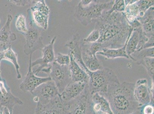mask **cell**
Returning <instances> with one entry per match:
<instances>
[{"mask_svg": "<svg viewBox=\"0 0 154 114\" xmlns=\"http://www.w3.org/2000/svg\"><path fill=\"white\" fill-rule=\"evenodd\" d=\"M95 22V29L100 35L97 42L101 44L102 50L124 47L133 30L123 12L108 14L105 11Z\"/></svg>", "mask_w": 154, "mask_h": 114, "instance_id": "cell-1", "label": "cell"}, {"mask_svg": "<svg viewBox=\"0 0 154 114\" xmlns=\"http://www.w3.org/2000/svg\"><path fill=\"white\" fill-rule=\"evenodd\" d=\"M135 83L124 82L113 85L104 96L109 101L114 114H131L138 109L134 98Z\"/></svg>", "mask_w": 154, "mask_h": 114, "instance_id": "cell-2", "label": "cell"}, {"mask_svg": "<svg viewBox=\"0 0 154 114\" xmlns=\"http://www.w3.org/2000/svg\"><path fill=\"white\" fill-rule=\"evenodd\" d=\"M85 72L89 77L87 87L91 95L98 93L104 96L110 87L120 83L115 73L108 68L93 72L88 69Z\"/></svg>", "mask_w": 154, "mask_h": 114, "instance_id": "cell-3", "label": "cell"}, {"mask_svg": "<svg viewBox=\"0 0 154 114\" xmlns=\"http://www.w3.org/2000/svg\"><path fill=\"white\" fill-rule=\"evenodd\" d=\"M113 3L114 1L105 2L92 1L89 5L84 6L79 2L75 8V17L82 25L87 26L100 18L105 11L111 9Z\"/></svg>", "mask_w": 154, "mask_h": 114, "instance_id": "cell-4", "label": "cell"}, {"mask_svg": "<svg viewBox=\"0 0 154 114\" xmlns=\"http://www.w3.org/2000/svg\"><path fill=\"white\" fill-rule=\"evenodd\" d=\"M32 5L27 10L28 14L31 18L33 23L45 30H47L48 26L50 9L44 0L32 1Z\"/></svg>", "mask_w": 154, "mask_h": 114, "instance_id": "cell-5", "label": "cell"}, {"mask_svg": "<svg viewBox=\"0 0 154 114\" xmlns=\"http://www.w3.org/2000/svg\"><path fill=\"white\" fill-rule=\"evenodd\" d=\"M31 94L35 102L46 105L58 97L60 93L55 83L50 80L40 85Z\"/></svg>", "mask_w": 154, "mask_h": 114, "instance_id": "cell-6", "label": "cell"}, {"mask_svg": "<svg viewBox=\"0 0 154 114\" xmlns=\"http://www.w3.org/2000/svg\"><path fill=\"white\" fill-rule=\"evenodd\" d=\"M48 75L55 83L60 94L72 82L69 66H61L54 61Z\"/></svg>", "mask_w": 154, "mask_h": 114, "instance_id": "cell-7", "label": "cell"}, {"mask_svg": "<svg viewBox=\"0 0 154 114\" xmlns=\"http://www.w3.org/2000/svg\"><path fill=\"white\" fill-rule=\"evenodd\" d=\"M66 104L69 114H94L87 86L80 95Z\"/></svg>", "mask_w": 154, "mask_h": 114, "instance_id": "cell-8", "label": "cell"}, {"mask_svg": "<svg viewBox=\"0 0 154 114\" xmlns=\"http://www.w3.org/2000/svg\"><path fill=\"white\" fill-rule=\"evenodd\" d=\"M29 20L30 27L28 29L27 33L23 35L26 39L24 52L26 55H32L37 50L41 51L44 45L40 32L33 26V23L32 19H29Z\"/></svg>", "mask_w": 154, "mask_h": 114, "instance_id": "cell-9", "label": "cell"}, {"mask_svg": "<svg viewBox=\"0 0 154 114\" xmlns=\"http://www.w3.org/2000/svg\"><path fill=\"white\" fill-rule=\"evenodd\" d=\"M57 39V37H54L52 39L49 44L44 46L42 50V57L39 58L34 62H32V67L38 65L37 69L33 70V73L36 76L43 69L51 67L52 64L54 61L55 56L54 51V44Z\"/></svg>", "mask_w": 154, "mask_h": 114, "instance_id": "cell-10", "label": "cell"}, {"mask_svg": "<svg viewBox=\"0 0 154 114\" xmlns=\"http://www.w3.org/2000/svg\"><path fill=\"white\" fill-rule=\"evenodd\" d=\"M134 98L139 107L150 103L154 104V95L151 93L146 79H140L135 83Z\"/></svg>", "mask_w": 154, "mask_h": 114, "instance_id": "cell-11", "label": "cell"}, {"mask_svg": "<svg viewBox=\"0 0 154 114\" xmlns=\"http://www.w3.org/2000/svg\"><path fill=\"white\" fill-rule=\"evenodd\" d=\"M32 55H30L29 70L19 86L20 89L24 92H29L32 93L40 85L49 81L51 80L50 76L47 77H40L36 76L32 70Z\"/></svg>", "mask_w": 154, "mask_h": 114, "instance_id": "cell-12", "label": "cell"}, {"mask_svg": "<svg viewBox=\"0 0 154 114\" xmlns=\"http://www.w3.org/2000/svg\"><path fill=\"white\" fill-rule=\"evenodd\" d=\"M0 104L1 107H5L9 109L11 114H13L15 105L22 106L23 102L13 95L6 81L2 79L0 80Z\"/></svg>", "mask_w": 154, "mask_h": 114, "instance_id": "cell-13", "label": "cell"}, {"mask_svg": "<svg viewBox=\"0 0 154 114\" xmlns=\"http://www.w3.org/2000/svg\"><path fill=\"white\" fill-rule=\"evenodd\" d=\"M33 114H69L66 104L60 100L59 96L49 103L42 105L37 103Z\"/></svg>", "mask_w": 154, "mask_h": 114, "instance_id": "cell-14", "label": "cell"}, {"mask_svg": "<svg viewBox=\"0 0 154 114\" xmlns=\"http://www.w3.org/2000/svg\"><path fill=\"white\" fill-rule=\"evenodd\" d=\"M87 85L85 82H72L59 94L60 100L64 104L68 103L80 95Z\"/></svg>", "mask_w": 154, "mask_h": 114, "instance_id": "cell-15", "label": "cell"}, {"mask_svg": "<svg viewBox=\"0 0 154 114\" xmlns=\"http://www.w3.org/2000/svg\"><path fill=\"white\" fill-rule=\"evenodd\" d=\"M13 19L11 15H8L5 25L0 30V52L5 50L11 46V43L17 39L16 34L11 30V24Z\"/></svg>", "mask_w": 154, "mask_h": 114, "instance_id": "cell-16", "label": "cell"}, {"mask_svg": "<svg viewBox=\"0 0 154 114\" xmlns=\"http://www.w3.org/2000/svg\"><path fill=\"white\" fill-rule=\"evenodd\" d=\"M92 107L94 114L106 113L114 114L109 101L104 96L98 93L91 95Z\"/></svg>", "mask_w": 154, "mask_h": 114, "instance_id": "cell-17", "label": "cell"}, {"mask_svg": "<svg viewBox=\"0 0 154 114\" xmlns=\"http://www.w3.org/2000/svg\"><path fill=\"white\" fill-rule=\"evenodd\" d=\"M143 31L149 38L154 36V7L149 8L143 16L138 19Z\"/></svg>", "mask_w": 154, "mask_h": 114, "instance_id": "cell-18", "label": "cell"}, {"mask_svg": "<svg viewBox=\"0 0 154 114\" xmlns=\"http://www.w3.org/2000/svg\"><path fill=\"white\" fill-rule=\"evenodd\" d=\"M137 2L131 4L126 5L124 13L127 22L134 30L141 26L138 19L141 17L140 12Z\"/></svg>", "mask_w": 154, "mask_h": 114, "instance_id": "cell-19", "label": "cell"}, {"mask_svg": "<svg viewBox=\"0 0 154 114\" xmlns=\"http://www.w3.org/2000/svg\"><path fill=\"white\" fill-rule=\"evenodd\" d=\"M69 55L70 58V63L69 67L70 72L71 80L72 82H85L88 83L89 77L86 72L80 67L71 55Z\"/></svg>", "mask_w": 154, "mask_h": 114, "instance_id": "cell-20", "label": "cell"}, {"mask_svg": "<svg viewBox=\"0 0 154 114\" xmlns=\"http://www.w3.org/2000/svg\"><path fill=\"white\" fill-rule=\"evenodd\" d=\"M129 37L125 45L122 48L117 49L103 48L101 51L98 52L96 55H101L108 59H114L119 58L130 59V57L127 55L126 51V46Z\"/></svg>", "mask_w": 154, "mask_h": 114, "instance_id": "cell-21", "label": "cell"}, {"mask_svg": "<svg viewBox=\"0 0 154 114\" xmlns=\"http://www.w3.org/2000/svg\"><path fill=\"white\" fill-rule=\"evenodd\" d=\"M0 60L1 61L2 60H5L13 64L16 70L17 78L18 79L22 78L21 74L20 72V66L18 63L17 54L12 49L11 46L5 50L0 52Z\"/></svg>", "mask_w": 154, "mask_h": 114, "instance_id": "cell-22", "label": "cell"}, {"mask_svg": "<svg viewBox=\"0 0 154 114\" xmlns=\"http://www.w3.org/2000/svg\"><path fill=\"white\" fill-rule=\"evenodd\" d=\"M140 38L139 27L133 30L127 41L126 46V51L130 58L131 54L137 50L140 42Z\"/></svg>", "mask_w": 154, "mask_h": 114, "instance_id": "cell-23", "label": "cell"}, {"mask_svg": "<svg viewBox=\"0 0 154 114\" xmlns=\"http://www.w3.org/2000/svg\"><path fill=\"white\" fill-rule=\"evenodd\" d=\"M82 61L85 66L90 71L96 72L101 70L104 68L96 56H94L88 55L82 51Z\"/></svg>", "mask_w": 154, "mask_h": 114, "instance_id": "cell-24", "label": "cell"}, {"mask_svg": "<svg viewBox=\"0 0 154 114\" xmlns=\"http://www.w3.org/2000/svg\"><path fill=\"white\" fill-rule=\"evenodd\" d=\"M146 57L154 58V47L144 49L141 50L135 51L131 55L130 59L139 65L141 61Z\"/></svg>", "mask_w": 154, "mask_h": 114, "instance_id": "cell-25", "label": "cell"}, {"mask_svg": "<svg viewBox=\"0 0 154 114\" xmlns=\"http://www.w3.org/2000/svg\"><path fill=\"white\" fill-rule=\"evenodd\" d=\"M146 69L147 72L152 81H154V58L146 57L140 62Z\"/></svg>", "mask_w": 154, "mask_h": 114, "instance_id": "cell-26", "label": "cell"}, {"mask_svg": "<svg viewBox=\"0 0 154 114\" xmlns=\"http://www.w3.org/2000/svg\"><path fill=\"white\" fill-rule=\"evenodd\" d=\"M15 24L16 29L23 35L27 33L28 29L26 26V19L23 15L21 14L17 16Z\"/></svg>", "mask_w": 154, "mask_h": 114, "instance_id": "cell-27", "label": "cell"}, {"mask_svg": "<svg viewBox=\"0 0 154 114\" xmlns=\"http://www.w3.org/2000/svg\"><path fill=\"white\" fill-rule=\"evenodd\" d=\"M125 7L124 0H116L114 1V3L111 9L106 11V12L108 14H110L113 12H123Z\"/></svg>", "mask_w": 154, "mask_h": 114, "instance_id": "cell-28", "label": "cell"}, {"mask_svg": "<svg viewBox=\"0 0 154 114\" xmlns=\"http://www.w3.org/2000/svg\"><path fill=\"white\" fill-rule=\"evenodd\" d=\"M139 7L141 17H142L144 13L148 9L154 7V1H148V0H140L137 2Z\"/></svg>", "mask_w": 154, "mask_h": 114, "instance_id": "cell-29", "label": "cell"}, {"mask_svg": "<svg viewBox=\"0 0 154 114\" xmlns=\"http://www.w3.org/2000/svg\"><path fill=\"white\" fill-rule=\"evenodd\" d=\"M54 62L61 66H69L70 63V58L69 55H64L58 53L55 56Z\"/></svg>", "mask_w": 154, "mask_h": 114, "instance_id": "cell-30", "label": "cell"}, {"mask_svg": "<svg viewBox=\"0 0 154 114\" xmlns=\"http://www.w3.org/2000/svg\"><path fill=\"white\" fill-rule=\"evenodd\" d=\"M100 33L98 30H94L86 38L82 39L83 42L86 43H92L97 42L100 38Z\"/></svg>", "mask_w": 154, "mask_h": 114, "instance_id": "cell-31", "label": "cell"}, {"mask_svg": "<svg viewBox=\"0 0 154 114\" xmlns=\"http://www.w3.org/2000/svg\"><path fill=\"white\" fill-rule=\"evenodd\" d=\"M141 114H154V104L150 103L139 107Z\"/></svg>", "mask_w": 154, "mask_h": 114, "instance_id": "cell-32", "label": "cell"}, {"mask_svg": "<svg viewBox=\"0 0 154 114\" xmlns=\"http://www.w3.org/2000/svg\"><path fill=\"white\" fill-rule=\"evenodd\" d=\"M9 2L18 6H24L28 4L32 3V1L27 0H10L8 1Z\"/></svg>", "mask_w": 154, "mask_h": 114, "instance_id": "cell-33", "label": "cell"}, {"mask_svg": "<svg viewBox=\"0 0 154 114\" xmlns=\"http://www.w3.org/2000/svg\"><path fill=\"white\" fill-rule=\"evenodd\" d=\"M0 110L2 112V114H11L9 109L6 107H1Z\"/></svg>", "mask_w": 154, "mask_h": 114, "instance_id": "cell-34", "label": "cell"}, {"mask_svg": "<svg viewBox=\"0 0 154 114\" xmlns=\"http://www.w3.org/2000/svg\"><path fill=\"white\" fill-rule=\"evenodd\" d=\"M92 2V0H82L79 2L84 6H87Z\"/></svg>", "mask_w": 154, "mask_h": 114, "instance_id": "cell-35", "label": "cell"}, {"mask_svg": "<svg viewBox=\"0 0 154 114\" xmlns=\"http://www.w3.org/2000/svg\"><path fill=\"white\" fill-rule=\"evenodd\" d=\"M137 0H125V6L127 5L131 4H132L134 3L137 2Z\"/></svg>", "mask_w": 154, "mask_h": 114, "instance_id": "cell-36", "label": "cell"}, {"mask_svg": "<svg viewBox=\"0 0 154 114\" xmlns=\"http://www.w3.org/2000/svg\"><path fill=\"white\" fill-rule=\"evenodd\" d=\"M131 114H141L140 110V108L135 111V112H133Z\"/></svg>", "mask_w": 154, "mask_h": 114, "instance_id": "cell-37", "label": "cell"}, {"mask_svg": "<svg viewBox=\"0 0 154 114\" xmlns=\"http://www.w3.org/2000/svg\"><path fill=\"white\" fill-rule=\"evenodd\" d=\"M1 60H0V65H1ZM2 77H1V69H0V80H2Z\"/></svg>", "mask_w": 154, "mask_h": 114, "instance_id": "cell-38", "label": "cell"}, {"mask_svg": "<svg viewBox=\"0 0 154 114\" xmlns=\"http://www.w3.org/2000/svg\"><path fill=\"white\" fill-rule=\"evenodd\" d=\"M109 114L106 113H99V114Z\"/></svg>", "mask_w": 154, "mask_h": 114, "instance_id": "cell-39", "label": "cell"}, {"mask_svg": "<svg viewBox=\"0 0 154 114\" xmlns=\"http://www.w3.org/2000/svg\"><path fill=\"white\" fill-rule=\"evenodd\" d=\"M0 114H2V112H1V111L0 110Z\"/></svg>", "mask_w": 154, "mask_h": 114, "instance_id": "cell-40", "label": "cell"}, {"mask_svg": "<svg viewBox=\"0 0 154 114\" xmlns=\"http://www.w3.org/2000/svg\"><path fill=\"white\" fill-rule=\"evenodd\" d=\"M1 104H0V108H1Z\"/></svg>", "mask_w": 154, "mask_h": 114, "instance_id": "cell-41", "label": "cell"}, {"mask_svg": "<svg viewBox=\"0 0 154 114\" xmlns=\"http://www.w3.org/2000/svg\"><path fill=\"white\" fill-rule=\"evenodd\" d=\"M0 22H1V21H0Z\"/></svg>", "mask_w": 154, "mask_h": 114, "instance_id": "cell-42", "label": "cell"}]
</instances>
